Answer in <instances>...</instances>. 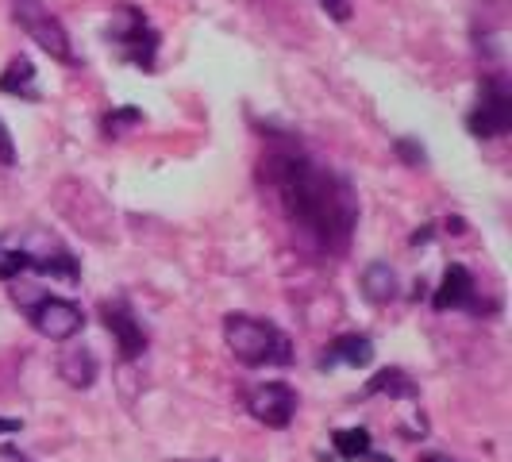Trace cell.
<instances>
[{
  "mask_svg": "<svg viewBox=\"0 0 512 462\" xmlns=\"http://www.w3.org/2000/svg\"><path fill=\"white\" fill-rule=\"evenodd\" d=\"M262 170L285 220L308 235L320 251L343 255L359 220V197L351 181L301 147H274L262 158Z\"/></svg>",
  "mask_w": 512,
  "mask_h": 462,
  "instance_id": "1",
  "label": "cell"
},
{
  "mask_svg": "<svg viewBox=\"0 0 512 462\" xmlns=\"http://www.w3.org/2000/svg\"><path fill=\"white\" fill-rule=\"evenodd\" d=\"M224 339H228V351L235 355V362H243V366H289L293 362L289 335L278 324L247 316V312L224 316Z\"/></svg>",
  "mask_w": 512,
  "mask_h": 462,
  "instance_id": "2",
  "label": "cell"
},
{
  "mask_svg": "<svg viewBox=\"0 0 512 462\" xmlns=\"http://www.w3.org/2000/svg\"><path fill=\"white\" fill-rule=\"evenodd\" d=\"M12 301L24 308V316L35 324V332L54 339V343H66V339H74L85 328V312L74 301L51 297V293H43L35 285H16L12 289Z\"/></svg>",
  "mask_w": 512,
  "mask_h": 462,
  "instance_id": "3",
  "label": "cell"
},
{
  "mask_svg": "<svg viewBox=\"0 0 512 462\" xmlns=\"http://www.w3.org/2000/svg\"><path fill=\"white\" fill-rule=\"evenodd\" d=\"M12 20L24 27L27 35L51 54L54 62L77 66V54L70 51V35H66V27L58 24V16H54L43 0H12Z\"/></svg>",
  "mask_w": 512,
  "mask_h": 462,
  "instance_id": "4",
  "label": "cell"
},
{
  "mask_svg": "<svg viewBox=\"0 0 512 462\" xmlns=\"http://www.w3.org/2000/svg\"><path fill=\"white\" fill-rule=\"evenodd\" d=\"M108 39L120 47L124 62L139 66V70H154V62H158V31L147 24V16L139 8H120L112 16Z\"/></svg>",
  "mask_w": 512,
  "mask_h": 462,
  "instance_id": "5",
  "label": "cell"
},
{
  "mask_svg": "<svg viewBox=\"0 0 512 462\" xmlns=\"http://www.w3.org/2000/svg\"><path fill=\"white\" fill-rule=\"evenodd\" d=\"M512 128V93L505 85V77L489 74L482 77V89H478V104L470 108L466 116V131L474 139H497Z\"/></svg>",
  "mask_w": 512,
  "mask_h": 462,
  "instance_id": "6",
  "label": "cell"
},
{
  "mask_svg": "<svg viewBox=\"0 0 512 462\" xmlns=\"http://www.w3.org/2000/svg\"><path fill=\"white\" fill-rule=\"evenodd\" d=\"M247 409H251V416H255L258 424L282 432V428L293 424L297 393H293V385H285V382H262L247 393Z\"/></svg>",
  "mask_w": 512,
  "mask_h": 462,
  "instance_id": "7",
  "label": "cell"
},
{
  "mask_svg": "<svg viewBox=\"0 0 512 462\" xmlns=\"http://www.w3.org/2000/svg\"><path fill=\"white\" fill-rule=\"evenodd\" d=\"M101 320H104V328L112 332V339H116V347H120L124 359H139V355L147 351V328L139 324V316L131 312V305L124 301V297L104 301Z\"/></svg>",
  "mask_w": 512,
  "mask_h": 462,
  "instance_id": "8",
  "label": "cell"
},
{
  "mask_svg": "<svg viewBox=\"0 0 512 462\" xmlns=\"http://www.w3.org/2000/svg\"><path fill=\"white\" fill-rule=\"evenodd\" d=\"M432 305H436L439 312L462 308V312H474V316H482V312H493V308H497V305L478 301V285H474L470 270H466L462 262H451V266H447V274H443V282H439Z\"/></svg>",
  "mask_w": 512,
  "mask_h": 462,
  "instance_id": "9",
  "label": "cell"
},
{
  "mask_svg": "<svg viewBox=\"0 0 512 462\" xmlns=\"http://www.w3.org/2000/svg\"><path fill=\"white\" fill-rule=\"evenodd\" d=\"M374 362V343L366 339V335H339L332 339L328 347H324V355H320V370H339V366H370Z\"/></svg>",
  "mask_w": 512,
  "mask_h": 462,
  "instance_id": "10",
  "label": "cell"
},
{
  "mask_svg": "<svg viewBox=\"0 0 512 462\" xmlns=\"http://www.w3.org/2000/svg\"><path fill=\"white\" fill-rule=\"evenodd\" d=\"M58 374H62V382L74 385V389H89V385L97 382L101 366H97V355L89 347H70L58 359Z\"/></svg>",
  "mask_w": 512,
  "mask_h": 462,
  "instance_id": "11",
  "label": "cell"
},
{
  "mask_svg": "<svg viewBox=\"0 0 512 462\" xmlns=\"http://www.w3.org/2000/svg\"><path fill=\"white\" fill-rule=\"evenodd\" d=\"M0 93L4 97H20V101H39V85H35V66L31 58H12L0 74Z\"/></svg>",
  "mask_w": 512,
  "mask_h": 462,
  "instance_id": "12",
  "label": "cell"
},
{
  "mask_svg": "<svg viewBox=\"0 0 512 462\" xmlns=\"http://www.w3.org/2000/svg\"><path fill=\"white\" fill-rule=\"evenodd\" d=\"M31 270L39 278H54V282L77 285L81 282V266L70 251H58V255H31Z\"/></svg>",
  "mask_w": 512,
  "mask_h": 462,
  "instance_id": "13",
  "label": "cell"
},
{
  "mask_svg": "<svg viewBox=\"0 0 512 462\" xmlns=\"http://www.w3.org/2000/svg\"><path fill=\"white\" fill-rule=\"evenodd\" d=\"M362 289H366V297H370L374 305L393 301V297H397V274L389 270V262H370V266L362 270Z\"/></svg>",
  "mask_w": 512,
  "mask_h": 462,
  "instance_id": "14",
  "label": "cell"
},
{
  "mask_svg": "<svg viewBox=\"0 0 512 462\" xmlns=\"http://www.w3.org/2000/svg\"><path fill=\"white\" fill-rule=\"evenodd\" d=\"M378 393H389V397H401V401H412L420 389L412 382L405 370H382L366 382V397H378Z\"/></svg>",
  "mask_w": 512,
  "mask_h": 462,
  "instance_id": "15",
  "label": "cell"
},
{
  "mask_svg": "<svg viewBox=\"0 0 512 462\" xmlns=\"http://www.w3.org/2000/svg\"><path fill=\"white\" fill-rule=\"evenodd\" d=\"M332 443H335V455L347 462H359L374 451V439H370L366 428H339V432H332Z\"/></svg>",
  "mask_w": 512,
  "mask_h": 462,
  "instance_id": "16",
  "label": "cell"
},
{
  "mask_svg": "<svg viewBox=\"0 0 512 462\" xmlns=\"http://www.w3.org/2000/svg\"><path fill=\"white\" fill-rule=\"evenodd\" d=\"M135 124H143V112L135 108V104H124V108H112L108 116L101 120V128L108 139H120L128 128H135Z\"/></svg>",
  "mask_w": 512,
  "mask_h": 462,
  "instance_id": "17",
  "label": "cell"
},
{
  "mask_svg": "<svg viewBox=\"0 0 512 462\" xmlns=\"http://www.w3.org/2000/svg\"><path fill=\"white\" fill-rule=\"evenodd\" d=\"M27 270H31V251H8V247H0V282H16Z\"/></svg>",
  "mask_w": 512,
  "mask_h": 462,
  "instance_id": "18",
  "label": "cell"
},
{
  "mask_svg": "<svg viewBox=\"0 0 512 462\" xmlns=\"http://www.w3.org/2000/svg\"><path fill=\"white\" fill-rule=\"evenodd\" d=\"M393 151L401 154V158H405L409 166H424V162H428V154H424V147H416L412 139H397V143H393Z\"/></svg>",
  "mask_w": 512,
  "mask_h": 462,
  "instance_id": "19",
  "label": "cell"
},
{
  "mask_svg": "<svg viewBox=\"0 0 512 462\" xmlns=\"http://www.w3.org/2000/svg\"><path fill=\"white\" fill-rule=\"evenodd\" d=\"M320 8L332 16L335 24H347L351 20V0H320Z\"/></svg>",
  "mask_w": 512,
  "mask_h": 462,
  "instance_id": "20",
  "label": "cell"
},
{
  "mask_svg": "<svg viewBox=\"0 0 512 462\" xmlns=\"http://www.w3.org/2000/svg\"><path fill=\"white\" fill-rule=\"evenodd\" d=\"M0 166H16V143L4 128V120H0Z\"/></svg>",
  "mask_w": 512,
  "mask_h": 462,
  "instance_id": "21",
  "label": "cell"
},
{
  "mask_svg": "<svg viewBox=\"0 0 512 462\" xmlns=\"http://www.w3.org/2000/svg\"><path fill=\"white\" fill-rule=\"evenodd\" d=\"M12 432H20V420L16 416H0V436H12Z\"/></svg>",
  "mask_w": 512,
  "mask_h": 462,
  "instance_id": "22",
  "label": "cell"
},
{
  "mask_svg": "<svg viewBox=\"0 0 512 462\" xmlns=\"http://www.w3.org/2000/svg\"><path fill=\"white\" fill-rule=\"evenodd\" d=\"M432 231H436V228H432V224H424V228H420V231H416V235H412V247H420V243H428V239H432Z\"/></svg>",
  "mask_w": 512,
  "mask_h": 462,
  "instance_id": "23",
  "label": "cell"
},
{
  "mask_svg": "<svg viewBox=\"0 0 512 462\" xmlns=\"http://www.w3.org/2000/svg\"><path fill=\"white\" fill-rule=\"evenodd\" d=\"M366 459H370V462H393V459H389V455H374V451H370Z\"/></svg>",
  "mask_w": 512,
  "mask_h": 462,
  "instance_id": "24",
  "label": "cell"
}]
</instances>
